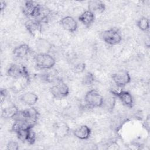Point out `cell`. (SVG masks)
Masks as SVG:
<instances>
[{"mask_svg": "<svg viewBox=\"0 0 150 150\" xmlns=\"http://www.w3.org/2000/svg\"><path fill=\"white\" fill-rule=\"evenodd\" d=\"M104 98L101 94L95 89L88 91L84 96V101L89 107H101L104 104Z\"/></svg>", "mask_w": 150, "mask_h": 150, "instance_id": "obj_1", "label": "cell"}, {"mask_svg": "<svg viewBox=\"0 0 150 150\" xmlns=\"http://www.w3.org/2000/svg\"><path fill=\"white\" fill-rule=\"evenodd\" d=\"M36 66L42 70H48L53 68L56 64L55 59L50 54L38 53L35 56Z\"/></svg>", "mask_w": 150, "mask_h": 150, "instance_id": "obj_2", "label": "cell"}, {"mask_svg": "<svg viewBox=\"0 0 150 150\" xmlns=\"http://www.w3.org/2000/svg\"><path fill=\"white\" fill-rule=\"evenodd\" d=\"M50 90L53 97L56 99L64 98L70 93L69 87L62 80H58L56 83L50 87Z\"/></svg>", "mask_w": 150, "mask_h": 150, "instance_id": "obj_3", "label": "cell"}, {"mask_svg": "<svg viewBox=\"0 0 150 150\" xmlns=\"http://www.w3.org/2000/svg\"><path fill=\"white\" fill-rule=\"evenodd\" d=\"M101 38L103 41L109 45H116L122 40L121 33L116 29H110L102 33Z\"/></svg>", "mask_w": 150, "mask_h": 150, "instance_id": "obj_4", "label": "cell"}, {"mask_svg": "<svg viewBox=\"0 0 150 150\" xmlns=\"http://www.w3.org/2000/svg\"><path fill=\"white\" fill-rule=\"evenodd\" d=\"M8 75L13 79H18L23 77H30L29 72L24 66H20L15 63H12L9 66L7 70Z\"/></svg>", "mask_w": 150, "mask_h": 150, "instance_id": "obj_5", "label": "cell"}, {"mask_svg": "<svg viewBox=\"0 0 150 150\" xmlns=\"http://www.w3.org/2000/svg\"><path fill=\"white\" fill-rule=\"evenodd\" d=\"M111 78L114 83L118 87H123L129 84L131 81V77L127 70H121L114 73Z\"/></svg>", "mask_w": 150, "mask_h": 150, "instance_id": "obj_6", "label": "cell"}, {"mask_svg": "<svg viewBox=\"0 0 150 150\" xmlns=\"http://www.w3.org/2000/svg\"><path fill=\"white\" fill-rule=\"evenodd\" d=\"M111 94L118 98L123 105L128 107L132 108L134 105V98L131 94L128 91L120 90L118 91L111 90Z\"/></svg>", "mask_w": 150, "mask_h": 150, "instance_id": "obj_7", "label": "cell"}, {"mask_svg": "<svg viewBox=\"0 0 150 150\" xmlns=\"http://www.w3.org/2000/svg\"><path fill=\"white\" fill-rule=\"evenodd\" d=\"M42 22L33 18L28 20L25 23V26L31 35L35 36L42 32Z\"/></svg>", "mask_w": 150, "mask_h": 150, "instance_id": "obj_8", "label": "cell"}, {"mask_svg": "<svg viewBox=\"0 0 150 150\" xmlns=\"http://www.w3.org/2000/svg\"><path fill=\"white\" fill-rule=\"evenodd\" d=\"M53 132L54 135L58 138L66 137L70 132V127L67 123L63 121H58L54 124Z\"/></svg>", "mask_w": 150, "mask_h": 150, "instance_id": "obj_9", "label": "cell"}, {"mask_svg": "<svg viewBox=\"0 0 150 150\" xmlns=\"http://www.w3.org/2000/svg\"><path fill=\"white\" fill-rule=\"evenodd\" d=\"M60 24L64 30L71 33L75 32L78 28L77 22L71 16H66L62 18Z\"/></svg>", "mask_w": 150, "mask_h": 150, "instance_id": "obj_10", "label": "cell"}, {"mask_svg": "<svg viewBox=\"0 0 150 150\" xmlns=\"http://www.w3.org/2000/svg\"><path fill=\"white\" fill-rule=\"evenodd\" d=\"M52 13L51 10L45 5L39 4L33 18L36 19L42 23L47 22L49 16Z\"/></svg>", "mask_w": 150, "mask_h": 150, "instance_id": "obj_11", "label": "cell"}, {"mask_svg": "<svg viewBox=\"0 0 150 150\" xmlns=\"http://www.w3.org/2000/svg\"><path fill=\"white\" fill-rule=\"evenodd\" d=\"M24 111L26 115V121L25 122L28 125L29 127L33 128L38 122L39 117V111L35 107L32 106L24 110Z\"/></svg>", "mask_w": 150, "mask_h": 150, "instance_id": "obj_12", "label": "cell"}, {"mask_svg": "<svg viewBox=\"0 0 150 150\" xmlns=\"http://www.w3.org/2000/svg\"><path fill=\"white\" fill-rule=\"evenodd\" d=\"M35 46L38 53L49 54L53 48V45L46 39L39 38L36 40Z\"/></svg>", "mask_w": 150, "mask_h": 150, "instance_id": "obj_13", "label": "cell"}, {"mask_svg": "<svg viewBox=\"0 0 150 150\" xmlns=\"http://www.w3.org/2000/svg\"><path fill=\"white\" fill-rule=\"evenodd\" d=\"M73 135L79 139L81 140H86L88 139L91 133V129L89 127L86 125H82L73 131Z\"/></svg>", "mask_w": 150, "mask_h": 150, "instance_id": "obj_14", "label": "cell"}, {"mask_svg": "<svg viewBox=\"0 0 150 150\" xmlns=\"http://www.w3.org/2000/svg\"><path fill=\"white\" fill-rule=\"evenodd\" d=\"M79 21L87 28L90 27L94 22L95 15L92 12L87 10L82 12L78 17Z\"/></svg>", "mask_w": 150, "mask_h": 150, "instance_id": "obj_15", "label": "cell"}, {"mask_svg": "<svg viewBox=\"0 0 150 150\" xmlns=\"http://www.w3.org/2000/svg\"><path fill=\"white\" fill-rule=\"evenodd\" d=\"M30 52V46L26 43H22L14 48L12 51V53L15 57L18 59H23L27 56Z\"/></svg>", "mask_w": 150, "mask_h": 150, "instance_id": "obj_16", "label": "cell"}, {"mask_svg": "<svg viewBox=\"0 0 150 150\" xmlns=\"http://www.w3.org/2000/svg\"><path fill=\"white\" fill-rule=\"evenodd\" d=\"M106 9L105 4L101 1L93 0L90 1L88 3V10L93 13H101L105 11Z\"/></svg>", "mask_w": 150, "mask_h": 150, "instance_id": "obj_17", "label": "cell"}, {"mask_svg": "<svg viewBox=\"0 0 150 150\" xmlns=\"http://www.w3.org/2000/svg\"><path fill=\"white\" fill-rule=\"evenodd\" d=\"M39 4L35 1H25L22 8L23 13L28 17L33 18L36 10Z\"/></svg>", "mask_w": 150, "mask_h": 150, "instance_id": "obj_18", "label": "cell"}, {"mask_svg": "<svg viewBox=\"0 0 150 150\" xmlns=\"http://www.w3.org/2000/svg\"><path fill=\"white\" fill-rule=\"evenodd\" d=\"M38 96L36 93L30 91L26 92L20 97V100L25 104L29 106H33L35 105L38 102Z\"/></svg>", "mask_w": 150, "mask_h": 150, "instance_id": "obj_19", "label": "cell"}, {"mask_svg": "<svg viewBox=\"0 0 150 150\" xmlns=\"http://www.w3.org/2000/svg\"><path fill=\"white\" fill-rule=\"evenodd\" d=\"M18 111V107L15 104H11L2 109L1 116L4 118H12Z\"/></svg>", "mask_w": 150, "mask_h": 150, "instance_id": "obj_20", "label": "cell"}, {"mask_svg": "<svg viewBox=\"0 0 150 150\" xmlns=\"http://www.w3.org/2000/svg\"><path fill=\"white\" fill-rule=\"evenodd\" d=\"M137 27L143 32H146L149 28V21L146 17H141L137 22Z\"/></svg>", "mask_w": 150, "mask_h": 150, "instance_id": "obj_21", "label": "cell"}, {"mask_svg": "<svg viewBox=\"0 0 150 150\" xmlns=\"http://www.w3.org/2000/svg\"><path fill=\"white\" fill-rule=\"evenodd\" d=\"M95 81V77L94 74L90 71L87 72L82 78L81 83L85 86H90Z\"/></svg>", "mask_w": 150, "mask_h": 150, "instance_id": "obj_22", "label": "cell"}, {"mask_svg": "<svg viewBox=\"0 0 150 150\" xmlns=\"http://www.w3.org/2000/svg\"><path fill=\"white\" fill-rule=\"evenodd\" d=\"M33 128H25L20 130L18 131L17 133H16L18 138L21 141L23 142H26L28 139L29 137V134L30 129Z\"/></svg>", "mask_w": 150, "mask_h": 150, "instance_id": "obj_23", "label": "cell"}, {"mask_svg": "<svg viewBox=\"0 0 150 150\" xmlns=\"http://www.w3.org/2000/svg\"><path fill=\"white\" fill-rule=\"evenodd\" d=\"M86 69V64L83 62H79L76 63L73 68V70L74 72L76 73H80L84 71Z\"/></svg>", "mask_w": 150, "mask_h": 150, "instance_id": "obj_24", "label": "cell"}, {"mask_svg": "<svg viewBox=\"0 0 150 150\" xmlns=\"http://www.w3.org/2000/svg\"><path fill=\"white\" fill-rule=\"evenodd\" d=\"M6 148L8 150H18L19 148V146L16 141H10L8 142Z\"/></svg>", "mask_w": 150, "mask_h": 150, "instance_id": "obj_25", "label": "cell"}, {"mask_svg": "<svg viewBox=\"0 0 150 150\" xmlns=\"http://www.w3.org/2000/svg\"><path fill=\"white\" fill-rule=\"evenodd\" d=\"M36 135L35 132L33 131V128L30 129V131H29V137H28V139L27 141V143L30 144V145H32L35 143V141H36Z\"/></svg>", "mask_w": 150, "mask_h": 150, "instance_id": "obj_26", "label": "cell"}, {"mask_svg": "<svg viewBox=\"0 0 150 150\" xmlns=\"http://www.w3.org/2000/svg\"><path fill=\"white\" fill-rule=\"evenodd\" d=\"M7 96V91L6 89H1V103H3L4 100L5 99Z\"/></svg>", "mask_w": 150, "mask_h": 150, "instance_id": "obj_27", "label": "cell"}, {"mask_svg": "<svg viewBox=\"0 0 150 150\" xmlns=\"http://www.w3.org/2000/svg\"><path fill=\"white\" fill-rule=\"evenodd\" d=\"M144 127L145 128V129H146L147 131H149V115L147 116V118L145 119Z\"/></svg>", "mask_w": 150, "mask_h": 150, "instance_id": "obj_28", "label": "cell"}, {"mask_svg": "<svg viewBox=\"0 0 150 150\" xmlns=\"http://www.w3.org/2000/svg\"><path fill=\"white\" fill-rule=\"evenodd\" d=\"M6 5H6V2L2 1L0 2V6H1V11H2L3 10H4L6 8Z\"/></svg>", "mask_w": 150, "mask_h": 150, "instance_id": "obj_29", "label": "cell"}]
</instances>
